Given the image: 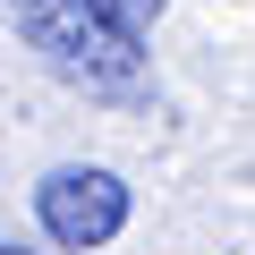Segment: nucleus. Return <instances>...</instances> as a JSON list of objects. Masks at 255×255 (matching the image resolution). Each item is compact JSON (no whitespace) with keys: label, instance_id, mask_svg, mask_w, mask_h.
<instances>
[{"label":"nucleus","instance_id":"f257e3e1","mask_svg":"<svg viewBox=\"0 0 255 255\" xmlns=\"http://www.w3.org/2000/svg\"><path fill=\"white\" fill-rule=\"evenodd\" d=\"M9 26H17L60 77H77V85H94V94H111V85H128V77L145 68V43L119 34L94 0H9Z\"/></svg>","mask_w":255,"mask_h":255},{"label":"nucleus","instance_id":"f03ea898","mask_svg":"<svg viewBox=\"0 0 255 255\" xmlns=\"http://www.w3.org/2000/svg\"><path fill=\"white\" fill-rule=\"evenodd\" d=\"M34 221L51 247L85 255V247H111L128 230V179L102 170V162H60L43 187H34Z\"/></svg>","mask_w":255,"mask_h":255},{"label":"nucleus","instance_id":"7ed1b4c3","mask_svg":"<svg viewBox=\"0 0 255 255\" xmlns=\"http://www.w3.org/2000/svg\"><path fill=\"white\" fill-rule=\"evenodd\" d=\"M94 9H102V17L119 26V34H136V43H145V26L162 17V0H94Z\"/></svg>","mask_w":255,"mask_h":255},{"label":"nucleus","instance_id":"20e7f679","mask_svg":"<svg viewBox=\"0 0 255 255\" xmlns=\"http://www.w3.org/2000/svg\"><path fill=\"white\" fill-rule=\"evenodd\" d=\"M0 255H26V247H0Z\"/></svg>","mask_w":255,"mask_h":255}]
</instances>
